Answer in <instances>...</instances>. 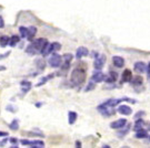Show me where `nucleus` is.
<instances>
[{
	"instance_id": "obj_30",
	"label": "nucleus",
	"mask_w": 150,
	"mask_h": 148,
	"mask_svg": "<svg viewBox=\"0 0 150 148\" xmlns=\"http://www.w3.org/2000/svg\"><path fill=\"white\" fill-rule=\"evenodd\" d=\"M52 44V49H54V52H56V51H58V50H60L61 45L60 43H58V42H54Z\"/></svg>"
},
{
	"instance_id": "obj_31",
	"label": "nucleus",
	"mask_w": 150,
	"mask_h": 148,
	"mask_svg": "<svg viewBox=\"0 0 150 148\" xmlns=\"http://www.w3.org/2000/svg\"><path fill=\"white\" fill-rule=\"evenodd\" d=\"M30 142H31V140H27V139H22V140H21V144H22V145H27V146H29V145H30Z\"/></svg>"
},
{
	"instance_id": "obj_18",
	"label": "nucleus",
	"mask_w": 150,
	"mask_h": 148,
	"mask_svg": "<svg viewBox=\"0 0 150 148\" xmlns=\"http://www.w3.org/2000/svg\"><path fill=\"white\" fill-rule=\"evenodd\" d=\"M21 86H22V91H23V93H26V92H28V91L31 88V83L28 82V81H22Z\"/></svg>"
},
{
	"instance_id": "obj_23",
	"label": "nucleus",
	"mask_w": 150,
	"mask_h": 148,
	"mask_svg": "<svg viewBox=\"0 0 150 148\" xmlns=\"http://www.w3.org/2000/svg\"><path fill=\"white\" fill-rule=\"evenodd\" d=\"M29 146H32V147H44V144L41 140H32V142H30Z\"/></svg>"
},
{
	"instance_id": "obj_6",
	"label": "nucleus",
	"mask_w": 150,
	"mask_h": 148,
	"mask_svg": "<svg viewBox=\"0 0 150 148\" xmlns=\"http://www.w3.org/2000/svg\"><path fill=\"white\" fill-rule=\"evenodd\" d=\"M105 79H106V75L102 72H100V70H97V71L92 74V77H91L92 82H94V83L102 82V81H105Z\"/></svg>"
},
{
	"instance_id": "obj_36",
	"label": "nucleus",
	"mask_w": 150,
	"mask_h": 148,
	"mask_svg": "<svg viewBox=\"0 0 150 148\" xmlns=\"http://www.w3.org/2000/svg\"><path fill=\"white\" fill-rule=\"evenodd\" d=\"M92 88H94V85H92V84H90V85L88 86V88H87V91H90V90H92Z\"/></svg>"
},
{
	"instance_id": "obj_19",
	"label": "nucleus",
	"mask_w": 150,
	"mask_h": 148,
	"mask_svg": "<svg viewBox=\"0 0 150 148\" xmlns=\"http://www.w3.org/2000/svg\"><path fill=\"white\" fill-rule=\"evenodd\" d=\"M19 40H20V38H19L18 35H12L11 38H9V45L15 47V45L19 42Z\"/></svg>"
},
{
	"instance_id": "obj_34",
	"label": "nucleus",
	"mask_w": 150,
	"mask_h": 148,
	"mask_svg": "<svg viewBox=\"0 0 150 148\" xmlns=\"http://www.w3.org/2000/svg\"><path fill=\"white\" fill-rule=\"evenodd\" d=\"M8 135V133H5V132H0V137H4V136H7Z\"/></svg>"
},
{
	"instance_id": "obj_15",
	"label": "nucleus",
	"mask_w": 150,
	"mask_h": 148,
	"mask_svg": "<svg viewBox=\"0 0 150 148\" xmlns=\"http://www.w3.org/2000/svg\"><path fill=\"white\" fill-rule=\"evenodd\" d=\"M68 120H69V124H73L75 122L77 121V113L75 112H69L68 113Z\"/></svg>"
},
{
	"instance_id": "obj_33",
	"label": "nucleus",
	"mask_w": 150,
	"mask_h": 148,
	"mask_svg": "<svg viewBox=\"0 0 150 148\" xmlns=\"http://www.w3.org/2000/svg\"><path fill=\"white\" fill-rule=\"evenodd\" d=\"M144 114V112H138L137 113V115H136V118H138V117H140V116H142Z\"/></svg>"
},
{
	"instance_id": "obj_2",
	"label": "nucleus",
	"mask_w": 150,
	"mask_h": 148,
	"mask_svg": "<svg viewBox=\"0 0 150 148\" xmlns=\"http://www.w3.org/2000/svg\"><path fill=\"white\" fill-rule=\"evenodd\" d=\"M49 64L51 67H59V66L62 65V58L60 55L54 53L49 59Z\"/></svg>"
},
{
	"instance_id": "obj_13",
	"label": "nucleus",
	"mask_w": 150,
	"mask_h": 148,
	"mask_svg": "<svg viewBox=\"0 0 150 148\" xmlns=\"http://www.w3.org/2000/svg\"><path fill=\"white\" fill-rule=\"evenodd\" d=\"M131 79H132L131 71L130 70H125L123 73H122V80H123V82H130Z\"/></svg>"
},
{
	"instance_id": "obj_35",
	"label": "nucleus",
	"mask_w": 150,
	"mask_h": 148,
	"mask_svg": "<svg viewBox=\"0 0 150 148\" xmlns=\"http://www.w3.org/2000/svg\"><path fill=\"white\" fill-rule=\"evenodd\" d=\"M10 142H11V143H12V144H16L17 142H18V139H17V138H11V139H10Z\"/></svg>"
},
{
	"instance_id": "obj_28",
	"label": "nucleus",
	"mask_w": 150,
	"mask_h": 148,
	"mask_svg": "<svg viewBox=\"0 0 150 148\" xmlns=\"http://www.w3.org/2000/svg\"><path fill=\"white\" fill-rule=\"evenodd\" d=\"M37 67L38 70H44V60H37Z\"/></svg>"
},
{
	"instance_id": "obj_12",
	"label": "nucleus",
	"mask_w": 150,
	"mask_h": 148,
	"mask_svg": "<svg viewBox=\"0 0 150 148\" xmlns=\"http://www.w3.org/2000/svg\"><path fill=\"white\" fill-rule=\"evenodd\" d=\"M146 69H147V66H146V64H144V62H137L135 64V71L139 72V73L146 72Z\"/></svg>"
},
{
	"instance_id": "obj_38",
	"label": "nucleus",
	"mask_w": 150,
	"mask_h": 148,
	"mask_svg": "<svg viewBox=\"0 0 150 148\" xmlns=\"http://www.w3.org/2000/svg\"><path fill=\"white\" fill-rule=\"evenodd\" d=\"M5 69H6L5 66H0V70H5Z\"/></svg>"
},
{
	"instance_id": "obj_3",
	"label": "nucleus",
	"mask_w": 150,
	"mask_h": 148,
	"mask_svg": "<svg viewBox=\"0 0 150 148\" xmlns=\"http://www.w3.org/2000/svg\"><path fill=\"white\" fill-rule=\"evenodd\" d=\"M48 44V41H47V39L44 38H40V39H37L36 41H33L32 45L37 49V51H38L39 53L40 52H42V50L46 48V45Z\"/></svg>"
},
{
	"instance_id": "obj_16",
	"label": "nucleus",
	"mask_w": 150,
	"mask_h": 148,
	"mask_svg": "<svg viewBox=\"0 0 150 148\" xmlns=\"http://www.w3.org/2000/svg\"><path fill=\"white\" fill-rule=\"evenodd\" d=\"M50 53H54V49H52V44L48 43L46 45V48L42 50V54L48 55V54H50Z\"/></svg>"
},
{
	"instance_id": "obj_5",
	"label": "nucleus",
	"mask_w": 150,
	"mask_h": 148,
	"mask_svg": "<svg viewBox=\"0 0 150 148\" xmlns=\"http://www.w3.org/2000/svg\"><path fill=\"white\" fill-rule=\"evenodd\" d=\"M98 110L102 115L105 116H111L113 115V108L112 107H109V106H106V105L101 104L98 106Z\"/></svg>"
},
{
	"instance_id": "obj_37",
	"label": "nucleus",
	"mask_w": 150,
	"mask_h": 148,
	"mask_svg": "<svg viewBox=\"0 0 150 148\" xmlns=\"http://www.w3.org/2000/svg\"><path fill=\"white\" fill-rule=\"evenodd\" d=\"M148 76L150 77V63L148 64Z\"/></svg>"
},
{
	"instance_id": "obj_1",
	"label": "nucleus",
	"mask_w": 150,
	"mask_h": 148,
	"mask_svg": "<svg viewBox=\"0 0 150 148\" xmlns=\"http://www.w3.org/2000/svg\"><path fill=\"white\" fill-rule=\"evenodd\" d=\"M85 79H86V72L81 67H76L73 71H72V74H71V81L76 85H79V84H81V83L85 81Z\"/></svg>"
},
{
	"instance_id": "obj_4",
	"label": "nucleus",
	"mask_w": 150,
	"mask_h": 148,
	"mask_svg": "<svg viewBox=\"0 0 150 148\" xmlns=\"http://www.w3.org/2000/svg\"><path fill=\"white\" fill-rule=\"evenodd\" d=\"M105 62H106V55H98L97 58H96V60H94V66L96 70H101L104 65H105Z\"/></svg>"
},
{
	"instance_id": "obj_9",
	"label": "nucleus",
	"mask_w": 150,
	"mask_h": 148,
	"mask_svg": "<svg viewBox=\"0 0 150 148\" xmlns=\"http://www.w3.org/2000/svg\"><path fill=\"white\" fill-rule=\"evenodd\" d=\"M88 54V49L85 48V47H80L77 49V52H76V58L77 59H81L82 56H86Z\"/></svg>"
},
{
	"instance_id": "obj_25",
	"label": "nucleus",
	"mask_w": 150,
	"mask_h": 148,
	"mask_svg": "<svg viewBox=\"0 0 150 148\" xmlns=\"http://www.w3.org/2000/svg\"><path fill=\"white\" fill-rule=\"evenodd\" d=\"M144 125V121H137L136 122V125H135V131L137 132V131H139V129H141L142 128V126Z\"/></svg>"
},
{
	"instance_id": "obj_7",
	"label": "nucleus",
	"mask_w": 150,
	"mask_h": 148,
	"mask_svg": "<svg viewBox=\"0 0 150 148\" xmlns=\"http://www.w3.org/2000/svg\"><path fill=\"white\" fill-rule=\"evenodd\" d=\"M121 101H130L129 99H108V101H106L105 103H104V105H106V106H109V107H115V106H117V105L119 104V103H121Z\"/></svg>"
},
{
	"instance_id": "obj_27",
	"label": "nucleus",
	"mask_w": 150,
	"mask_h": 148,
	"mask_svg": "<svg viewBox=\"0 0 150 148\" xmlns=\"http://www.w3.org/2000/svg\"><path fill=\"white\" fill-rule=\"evenodd\" d=\"M9 127H10V129H12V131H17L18 128H19V124H18V121H12L11 122V124L9 125Z\"/></svg>"
},
{
	"instance_id": "obj_14",
	"label": "nucleus",
	"mask_w": 150,
	"mask_h": 148,
	"mask_svg": "<svg viewBox=\"0 0 150 148\" xmlns=\"http://www.w3.org/2000/svg\"><path fill=\"white\" fill-rule=\"evenodd\" d=\"M117 77H118V74H117L116 72H110V73H109V75H108V76H106L105 81H107V82H109V83H112V82H115V81H116Z\"/></svg>"
},
{
	"instance_id": "obj_11",
	"label": "nucleus",
	"mask_w": 150,
	"mask_h": 148,
	"mask_svg": "<svg viewBox=\"0 0 150 148\" xmlns=\"http://www.w3.org/2000/svg\"><path fill=\"white\" fill-rule=\"evenodd\" d=\"M118 112L122 115H129V114H131V108H130V106H127V105H121V106H119Z\"/></svg>"
},
{
	"instance_id": "obj_20",
	"label": "nucleus",
	"mask_w": 150,
	"mask_h": 148,
	"mask_svg": "<svg viewBox=\"0 0 150 148\" xmlns=\"http://www.w3.org/2000/svg\"><path fill=\"white\" fill-rule=\"evenodd\" d=\"M26 52H27L28 54H30V55H33V54H37V53H39L38 51H37V49L33 47L32 44H30V45L28 47L27 50H26Z\"/></svg>"
},
{
	"instance_id": "obj_26",
	"label": "nucleus",
	"mask_w": 150,
	"mask_h": 148,
	"mask_svg": "<svg viewBox=\"0 0 150 148\" xmlns=\"http://www.w3.org/2000/svg\"><path fill=\"white\" fill-rule=\"evenodd\" d=\"M130 82L132 83L133 85H138V84H141V83H142V77H140V76L133 77V80H131Z\"/></svg>"
},
{
	"instance_id": "obj_24",
	"label": "nucleus",
	"mask_w": 150,
	"mask_h": 148,
	"mask_svg": "<svg viewBox=\"0 0 150 148\" xmlns=\"http://www.w3.org/2000/svg\"><path fill=\"white\" fill-rule=\"evenodd\" d=\"M19 32H20L21 38H27V37H28V28L20 27V28H19Z\"/></svg>"
},
{
	"instance_id": "obj_21",
	"label": "nucleus",
	"mask_w": 150,
	"mask_h": 148,
	"mask_svg": "<svg viewBox=\"0 0 150 148\" xmlns=\"http://www.w3.org/2000/svg\"><path fill=\"white\" fill-rule=\"evenodd\" d=\"M0 45L1 47H6V45H9V38L7 35H2L0 38Z\"/></svg>"
},
{
	"instance_id": "obj_32",
	"label": "nucleus",
	"mask_w": 150,
	"mask_h": 148,
	"mask_svg": "<svg viewBox=\"0 0 150 148\" xmlns=\"http://www.w3.org/2000/svg\"><path fill=\"white\" fill-rule=\"evenodd\" d=\"M4 27H5V21L2 19V17H0V29H2Z\"/></svg>"
},
{
	"instance_id": "obj_29",
	"label": "nucleus",
	"mask_w": 150,
	"mask_h": 148,
	"mask_svg": "<svg viewBox=\"0 0 150 148\" xmlns=\"http://www.w3.org/2000/svg\"><path fill=\"white\" fill-rule=\"evenodd\" d=\"M51 77H52V75H48V76H46V77H44V79H42V81H41V82H39L38 84H37V86H41V85H44V83L47 82V81H48V79H51Z\"/></svg>"
},
{
	"instance_id": "obj_8",
	"label": "nucleus",
	"mask_w": 150,
	"mask_h": 148,
	"mask_svg": "<svg viewBox=\"0 0 150 148\" xmlns=\"http://www.w3.org/2000/svg\"><path fill=\"white\" fill-rule=\"evenodd\" d=\"M126 124H127V121L125 118H122V120H118V121H115L113 123H111L110 127L113 128V129H119V128H122V127L126 126Z\"/></svg>"
},
{
	"instance_id": "obj_22",
	"label": "nucleus",
	"mask_w": 150,
	"mask_h": 148,
	"mask_svg": "<svg viewBox=\"0 0 150 148\" xmlns=\"http://www.w3.org/2000/svg\"><path fill=\"white\" fill-rule=\"evenodd\" d=\"M147 131H144V129H139V131H137V134H136V137L137 138H144L147 137Z\"/></svg>"
},
{
	"instance_id": "obj_10",
	"label": "nucleus",
	"mask_w": 150,
	"mask_h": 148,
	"mask_svg": "<svg viewBox=\"0 0 150 148\" xmlns=\"http://www.w3.org/2000/svg\"><path fill=\"white\" fill-rule=\"evenodd\" d=\"M112 62H113V65L117 66V67H122L123 64H125V60L121 56H113L112 58Z\"/></svg>"
},
{
	"instance_id": "obj_17",
	"label": "nucleus",
	"mask_w": 150,
	"mask_h": 148,
	"mask_svg": "<svg viewBox=\"0 0 150 148\" xmlns=\"http://www.w3.org/2000/svg\"><path fill=\"white\" fill-rule=\"evenodd\" d=\"M36 32H37L36 27H29L28 28V37L27 38L29 39V40H32V38L35 37V34H36Z\"/></svg>"
}]
</instances>
